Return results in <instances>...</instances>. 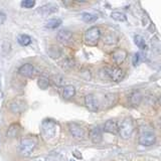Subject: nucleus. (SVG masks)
<instances>
[{"mask_svg": "<svg viewBox=\"0 0 161 161\" xmlns=\"http://www.w3.org/2000/svg\"><path fill=\"white\" fill-rule=\"evenodd\" d=\"M75 94V89L74 86L72 85H68V86H64V90H63V97L64 99H70L73 98Z\"/></svg>", "mask_w": 161, "mask_h": 161, "instance_id": "17", "label": "nucleus"}, {"mask_svg": "<svg viewBox=\"0 0 161 161\" xmlns=\"http://www.w3.org/2000/svg\"><path fill=\"white\" fill-rule=\"evenodd\" d=\"M103 129H104L105 132H107V133L116 134V133H118L119 125L114 120H108V121H106V122H105Z\"/></svg>", "mask_w": 161, "mask_h": 161, "instance_id": "13", "label": "nucleus"}, {"mask_svg": "<svg viewBox=\"0 0 161 161\" xmlns=\"http://www.w3.org/2000/svg\"><path fill=\"white\" fill-rule=\"evenodd\" d=\"M133 131H134V124L132 122V120L125 119L120 123L118 132L122 138H124V139L129 138L130 136L132 135Z\"/></svg>", "mask_w": 161, "mask_h": 161, "instance_id": "4", "label": "nucleus"}, {"mask_svg": "<svg viewBox=\"0 0 161 161\" xmlns=\"http://www.w3.org/2000/svg\"><path fill=\"white\" fill-rule=\"evenodd\" d=\"M57 38L62 43H69L73 39V33L67 29H62L58 32Z\"/></svg>", "mask_w": 161, "mask_h": 161, "instance_id": "12", "label": "nucleus"}, {"mask_svg": "<svg viewBox=\"0 0 161 161\" xmlns=\"http://www.w3.org/2000/svg\"><path fill=\"white\" fill-rule=\"evenodd\" d=\"M37 86L39 87V89H42V90H47L49 87V79L44 77V75L39 77L37 80Z\"/></svg>", "mask_w": 161, "mask_h": 161, "instance_id": "20", "label": "nucleus"}, {"mask_svg": "<svg viewBox=\"0 0 161 161\" xmlns=\"http://www.w3.org/2000/svg\"><path fill=\"white\" fill-rule=\"evenodd\" d=\"M58 131V125L54 120L45 119L42 123V134L45 140H50L55 137Z\"/></svg>", "mask_w": 161, "mask_h": 161, "instance_id": "1", "label": "nucleus"}, {"mask_svg": "<svg viewBox=\"0 0 161 161\" xmlns=\"http://www.w3.org/2000/svg\"><path fill=\"white\" fill-rule=\"evenodd\" d=\"M48 53L52 58H59L60 55H62V50L59 49V47H49V50H48Z\"/></svg>", "mask_w": 161, "mask_h": 161, "instance_id": "23", "label": "nucleus"}, {"mask_svg": "<svg viewBox=\"0 0 161 161\" xmlns=\"http://www.w3.org/2000/svg\"><path fill=\"white\" fill-rule=\"evenodd\" d=\"M90 138L94 143H100L102 141V131L99 127H94L90 131Z\"/></svg>", "mask_w": 161, "mask_h": 161, "instance_id": "15", "label": "nucleus"}, {"mask_svg": "<svg viewBox=\"0 0 161 161\" xmlns=\"http://www.w3.org/2000/svg\"><path fill=\"white\" fill-rule=\"evenodd\" d=\"M53 80H54V83L58 86H62L64 84V79L62 77H53Z\"/></svg>", "mask_w": 161, "mask_h": 161, "instance_id": "27", "label": "nucleus"}, {"mask_svg": "<svg viewBox=\"0 0 161 161\" xmlns=\"http://www.w3.org/2000/svg\"><path fill=\"white\" fill-rule=\"evenodd\" d=\"M85 105L90 111H93V112H96V111H98L99 109L98 100L92 94H89L85 97Z\"/></svg>", "mask_w": 161, "mask_h": 161, "instance_id": "9", "label": "nucleus"}, {"mask_svg": "<svg viewBox=\"0 0 161 161\" xmlns=\"http://www.w3.org/2000/svg\"><path fill=\"white\" fill-rule=\"evenodd\" d=\"M17 42L22 47H26V45L30 44V42H31V38L27 34H19L17 36Z\"/></svg>", "mask_w": 161, "mask_h": 161, "instance_id": "19", "label": "nucleus"}, {"mask_svg": "<svg viewBox=\"0 0 161 161\" xmlns=\"http://www.w3.org/2000/svg\"><path fill=\"white\" fill-rule=\"evenodd\" d=\"M101 37V30L97 26L89 28L85 33V43L88 45L97 44Z\"/></svg>", "mask_w": 161, "mask_h": 161, "instance_id": "3", "label": "nucleus"}, {"mask_svg": "<svg viewBox=\"0 0 161 161\" xmlns=\"http://www.w3.org/2000/svg\"><path fill=\"white\" fill-rule=\"evenodd\" d=\"M26 109V103L23 100H14L13 102L10 104V110L12 111L14 114H20L25 111Z\"/></svg>", "mask_w": 161, "mask_h": 161, "instance_id": "10", "label": "nucleus"}, {"mask_svg": "<svg viewBox=\"0 0 161 161\" xmlns=\"http://www.w3.org/2000/svg\"><path fill=\"white\" fill-rule=\"evenodd\" d=\"M21 127H20L19 124H11L9 126V128L7 130V137L9 138H17L18 136L20 135V133H21Z\"/></svg>", "mask_w": 161, "mask_h": 161, "instance_id": "14", "label": "nucleus"}, {"mask_svg": "<svg viewBox=\"0 0 161 161\" xmlns=\"http://www.w3.org/2000/svg\"><path fill=\"white\" fill-rule=\"evenodd\" d=\"M126 55H127V53H126V52L123 49H117L112 53L113 59L115 60V63L117 64H121L124 62L126 58Z\"/></svg>", "mask_w": 161, "mask_h": 161, "instance_id": "16", "label": "nucleus"}, {"mask_svg": "<svg viewBox=\"0 0 161 161\" xmlns=\"http://www.w3.org/2000/svg\"><path fill=\"white\" fill-rule=\"evenodd\" d=\"M156 141V136L152 132V131H143L140 134L139 137V143L143 146H151L155 143Z\"/></svg>", "mask_w": 161, "mask_h": 161, "instance_id": "6", "label": "nucleus"}, {"mask_svg": "<svg viewBox=\"0 0 161 161\" xmlns=\"http://www.w3.org/2000/svg\"><path fill=\"white\" fill-rule=\"evenodd\" d=\"M82 18H83V20H84L85 22L91 23V22L96 21V20H97V18H98V17L96 16V15L92 14V13L85 12V13H83V14H82Z\"/></svg>", "mask_w": 161, "mask_h": 161, "instance_id": "21", "label": "nucleus"}, {"mask_svg": "<svg viewBox=\"0 0 161 161\" xmlns=\"http://www.w3.org/2000/svg\"><path fill=\"white\" fill-rule=\"evenodd\" d=\"M34 5H35V1H33V0H23L21 2V6L26 9L32 8Z\"/></svg>", "mask_w": 161, "mask_h": 161, "instance_id": "25", "label": "nucleus"}, {"mask_svg": "<svg viewBox=\"0 0 161 161\" xmlns=\"http://www.w3.org/2000/svg\"><path fill=\"white\" fill-rule=\"evenodd\" d=\"M37 144V139L32 136H27L24 137L21 141H20L19 145V151L23 156H29L32 153L34 148L36 147Z\"/></svg>", "mask_w": 161, "mask_h": 161, "instance_id": "2", "label": "nucleus"}, {"mask_svg": "<svg viewBox=\"0 0 161 161\" xmlns=\"http://www.w3.org/2000/svg\"><path fill=\"white\" fill-rule=\"evenodd\" d=\"M62 24V19L59 18H50L45 22V27L50 28V29H54L58 28L59 25Z\"/></svg>", "mask_w": 161, "mask_h": 161, "instance_id": "18", "label": "nucleus"}, {"mask_svg": "<svg viewBox=\"0 0 161 161\" xmlns=\"http://www.w3.org/2000/svg\"><path fill=\"white\" fill-rule=\"evenodd\" d=\"M69 130L70 134H72L75 138H78V139H82L84 136H85V130L84 128L78 123H75L72 122L69 124Z\"/></svg>", "mask_w": 161, "mask_h": 161, "instance_id": "8", "label": "nucleus"}, {"mask_svg": "<svg viewBox=\"0 0 161 161\" xmlns=\"http://www.w3.org/2000/svg\"><path fill=\"white\" fill-rule=\"evenodd\" d=\"M69 161H75V160H69Z\"/></svg>", "mask_w": 161, "mask_h": 161, "instance_id": "32", "label": "nucleus"}, {"mask_svg": "<svg viewBox=\"0 0 161 161\" xmlns=\"http://www.w3.org/2000/svg\"><path fill=\"white\" fill-rule=\"evenodd\" d=\"M5 19H6V15H5V14H4L3 12H1V11H0V24L4 23Z\"/></svg>", "mask_w": 161, "mask_h": 161, "instance_id": "28", "label": "nucleus"}, {"mask_svg": "<svg viewBox=\"0 0 161 161\" xmlns=\"http://www.w3.org/2000/svg\"><path fill=\"white\" fill-rule=\"evenodd\" d=\"M58 11V7L57 4L54 3H47L40 6L37 10L36 13L39 14L40 16H48L50 14H53Z\"/></svg>", "mask_w": 161, "mask_h": 161, "instance_id": "7", "label": "nucleus"}, {"mask_svg": "<svg viewBox=\"0 0 161 161\" xmlns=\"http://www.w3.org/2000/svg\"><path fill=\"white\" fill-rule=\"evenodd\" d=\"M105 73L114 82H120L125 77V73L119 67H107L105 68Z\"/></svg>", "mask_w": 161, "mask_h": 161, "instance_id": "5", "label": "nucleus"}, {"mask_svg": "<svg viewBox=\"0 0 161 161\" xmlns=\"http://www.w3.org/2000/svg\"><path fill=\"white\" fill-rule=\"evenodd\" d=\"M134 42H135L136 45H137L138 47H140V48H145L146 47V42H145L144 38L141 36V35H135Z\"/></svg>", "mask_w": 161, "mask_h": 161, "instance_id": "24", "label": "nucleus"}, {"mask_svg": "<svg viewBox=\"0 0 161 161\" xmlns=\"http://www.w3.org/2000/svg\"><path fill=\"white\" fill-rule=\"evenodd\" d=\"M159 102H160V104H161V97H160V100H159Z\"/></svg>", "mask_w": 161, "mask_h": 161, "instance_id": "31", "label": "nucleus"}, {"mask_svg": "<svg viewBox=\"0 0 161 161\" xmlns=\"http://www.w3.org/2000/svg\"><path fill=\"white\" fill-rule=\"evenodd\" d=\"M60 155L57 154V153H53L48 155V157L47 158V161H60Z\"/></svg>", "mask_w": 161, "mask_h": 161, "instance_id": "26", "label": "nucleus"}, {"mask_svg": "<svg viewBox=\"0 0 161 161\" xmlns=\"http://www.w3.org/2000/svg\"><path fill=\"white\" fill-rule=\"evenodd\" d=\"M111 17H112L114 20H116V21H120V22L126 21V19H127L125 16V14H123L122 12H119V11L112 12V14H111Z\"/></svg>", "mask_w": 161, "mask_h": 161, "instance_id": "22", "label": "nucleus"}, {"mask_svg": "<svg viewBox=\"0 0 161 161\" xmlns=\"http://www.w3.org/2000/svg\"><path fill=\"white\" fill-rule=\"evenodd\" d=\"M138 60H139V53H136V54H135V57H134V58H133V64L137 65Z\"/></svg>", "mask_w": 161, "mask_h": 161, "instance_id": "29", "label": "nucleus"}, {"mask_svg": "<svg viewBox=\"0 0 161 161\" xmlns=\"http://www.w3.org/2000/svg\"><path fill=\"white\" fill-rule=\"evenodd\" d=\"M74 156H75V157H78V158H82V156H80V152H78V151H75V152H74Z\"/></svg>", "mask_w": 161, "mask_h": 161, "instance_id": "30", "label": "nucleus"}, {"mask_svg": "<svg viewBox=\"0 0 161 161\" xmlns=\"http://www.w3.org/2000/svg\"><path fill=\"white\" fill-rule=\"evenodd\" d=\"M18 74L25 78H31L34 74V67L31 64H24L18 69Z\"/></svg>", "mask_w": 161, "mask_h": 161, "instance_id": "11", "label": "nucleus"}]
</instances>
